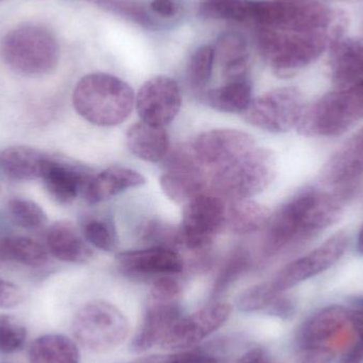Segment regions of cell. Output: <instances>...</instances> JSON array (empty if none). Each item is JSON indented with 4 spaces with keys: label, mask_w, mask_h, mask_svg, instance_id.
I'll use <instances>...</instances> for the list:
<instances>
[{
    "label": "cell",
    "mask_w": 363,
    "mask_h": 363,
    "mask_svg": "<svg viewBox=\"0 0 363 363\" xmlns=\"http://www.w3.org/2000/svg\"><path fill=\"white\" fill-rule=\"evenodd\" d=\"M6 207L13 222L25 230H40L48 220L44 209L29 199H12L9 201Z\"/></svg>",
    "instance_id": "obj_34"
},
{
    "label": "cell",
    "mask_w": 363,
    "mask_h": 363,
    "mask_svg": "<svg viewBox=\"0 0 363 363\" xmlns=\"http://www.w3.org/2000/svg\"><path fill=\"white\" fill-rule=\"evenodd\" d=\"M203 102L221 113H245L252 102V85L247 80L230 81L222 86L201 94Z\"/></svg>",
    "instance_id": "obj_27"
},
{
    "label": "cell",
    "mask_w": 363,
    "mask_h": 363,
    "mask_svg": "<svg viewBox=\"0 0 363 363\" xmlns=\"http://www.w3.org/2000/svg\"><path fill=\"white\" fill-rule=\"evenodd\" d=\"M49 252L38 241L25 236L6 237L0 240V262L40 268L48 262Z\"/></svg>",
    "instance_id": "obj_29"
},
{
    "label": "cell",
    "mask_w": 363,
    "mask_h": 363,
    "mask_svg": "<svg viewBox=\"0 0 363 363\" xmlns=\"http://www.w3.org/2000/svg\"><path fill=\"white\" fill-rule=\"evenodd\" d=\"M349 235L345 230H340L317 249L286 264L269 284L279 294L288 291L298 284L332 268L345 255Z\"/></svg>",
    "instance_id": "obj_11"
},
{
    "label": "cell",
    "mask_w": 363,
    "mask_h": 363,
    "mask_svg": "<svg viewBox=\"0 0 363 363\" xmlns=\"http://www.w3.org/2000/svg\"><path fill=\"white\" fill-rule=\"evenodd\" d=\"M23 301V294L18 286L0 279V308H15L19 306Z\"/></svg>",
    "instance_id": "obj_43"
},
{
    "label": "cell",
    "mask_w": 363,
    "mask_h": 363,
    "mask_svg": "<svg viewBox=\"0 0 363 363\" xmlns=\"http://www.w3.org/2000/svg\"><path fill=\"white\" fill-rule=\"evenodd\" d=\"M102 8L112 11L116 14L123 15L125 18L134 21L143 27L155 28L157 26L155 19L152 18L148 11L133 0H106Z\"/></svg>",
    "instance_id": "obj_38"
},
{
    "label": "cell",
    "mask_w": 363,
    "mask_h": 363,
    "mask_svg": "<svg viewBox=\"0 0 363 363\" xmlns=\"http://www.w3.org/2000/svg\"><path fill=\"white\" fill-rule=\"evenodd\" d=\"M322 180L345 202L355 194L363 180V127L326 162Z\"/></svg>",
    "instance_id": "obj_16"
},
{
    "label": "cell",
    "mask_w": 363,
    "mask_h": 363,
    "mask_svg": "<svg viewBox=\"0 0 363 363\" xmlns=\"http://www.w3.org/2000/svg\"><path fill=\"white\" fill-rule=\"evenodd\" d=\"M72 104L76 112L91 125L115 127L129 118L135 95L121 79L106 72H93L77 83Z\"/></svg>",
    "instance_id": "obj_3"
},
{
    "label": "cell",
    "mask_w": 363,
    "mask_h": 363,
    "mask_svg": "<svg viewBox=\"0 0 363 363\" xmlns=\"http://www.w3.org/2000/svg\"><path fill=\"white\" fill-rule=\"evenodd\" d=\"M199 11L206 18L249 23L250 0H201Z\"/></svg>",
    "instance_id": "obj_32"
},
{
    "label": "cell",
    "mask_w": 363,
    "mask_h": 363,
    "mask_svg": "<svg viewBox=\"0 0 363 363\" xmlns=\"http://www.w3.org/2000/svg\"><path fill=\"white\" fill-rule=\"evenodd\" d=\"M232 306L213 302L192 315L182 317L161 342L166 350H188L200 343L224 325L232 315Z\"/></svg>",
    "instance_id": "obj_14"
},
{
    "label": "cell",
    "mask_w": 363,
    "mask_h": 363,
    "mask_svg": "<svg viewBox=\"0 0 363 363\" xmlns=\"http://www.w3.org/2000/svg\"><path fill=\"white\" fill-rule=\"evenodd\" d=\"M140 240L148 247H164L179 250L180 247V234L179 228H174L170 224L159 219L149 220L140 228Z\"/></svg>",
    "instance_id": "obj_35"
},
{
    "label": "cell",
    "mask_w": 363,
    "mask_h": 363,
    "mask_svg": "<svg viewBox=\"0 0 363 363\" xmlns=\"http://www.w3.org/2000/svg\"><path fill=\"white\" fill-rule=\"evenodd\" d=\"M363 119V80L330 91L306 106L296 125L306 138H336Z\"/></svg>",
    "instance_id": "obj_4"
},
{
    "label": "cell",
    "mask_w": 363,
    "mask_h": 363,
    "mask_svg": "<svg viewBox=\"0 0 363 363\" xmlns=\"http://www.w3.org/2000/svg\"><path fill=\"white\" fill-rule=\"evenodd\" d=\"M132 363H166V356H149V357L140 358Z\"/></svg>",
    "instance_id": "obj_47"
},
{
    "label": "cell",
    "mask_w": 363,
    "mask_h": 363,
    "mask_svg": "<svg viewBox=\"0 0 363 363\" xmlns=\"http://www.w3.org/2000/svg\"><path fill=\"white\" fill-rule=\"evenodd\" d=\"M84 1L91 2V4H98V6H102V4L106 1V0H84Z\"/></svg>",
    "instance_id": "obj_49"
},
{
    "label": "cell",
    "mask_w": 363,
    "mask_h": 363,
    "mask_svg": "<svg viewBox=\"0 0 363 363\" xmlns=\"http://www.w3.org/2000/svg\"><path fill=\"white\" fill-rule=\"evenodd\" d=\"M150 8L155 14L170 18L176 16L179 11V4L177 0H152Z\"/></svg>",
    "instance_id": "obj_45"
},
{
    "label": "cell",
    "mask_w": 363,
    "mask_h": 363,
    "mask_svg": "<svg viewBox=\"0 0 363 363\" xmlns=\"http://www.w3.org/2000/svg\"><path fill=\"white\" fill-rule=\"evenodd\" d=\"M30 363H80L78 343L64 335L38 337L29 351Z\"/></svg>",
    "instance_id": "obj_28"
},
{
    "label": "cell",
    "mask_w": 363,
    "mask_h": 363,
    "mask_svg": "<svg viewBox=\"0 0 363 363\" xmlns=\"http://www.w3.org/2000/svg\"><path fill=\"white\" fill-rule=\"evenodd\" d=\"M345 201L336 192L305 188L286 201L264 228V259L283 255L311 240L338 221Z\"/></svg>",
    "instance_id": "obj_1"
},
{
    "label": "cell",
    "mask_w": 363,
    "mask_h": 363,
    "mask_svg": "<svg viewBox=\"0 0 363 363\" xmlns=\"http://www.w3.org/2000/svg\"><path fill=\"white\" fill-rule=\"evenodd\" d=\"M360 29H362V32L363 33V16L362 19V23H360Z\"/></svg>",
    "instance_id": "obj_50"
},
{
    "label": "cell",
    "mask_w": 363,
    "mask_h": 363,
    "mask_svg": "<svg viewBox=\"0 0 363 363\" xmlns=\"http://www.w3.org/2000/svg\"><path fill=\"white\" fill-rule=\"evenodd\" d=\"M347 309L354 328L363 333V296H353L347 301Z\"/></svg>",
    "instance_id": "obj_44"
},
{
    "label": "cell",
    "mask_w": 363,
    "mask_h": 363,
    "mask_svg": "<svg viewBox=\"0 0 363 363\" xmlns=\"http://www.w3.org/2000/svg\"><path fill=\"white\" fill-rule=\"evenodd\" d=\"M277 174V157L269 149L253 148L211 172L213 194L230 201L251 199L266 190Z\"/></svg>",
    "instance_id": "obj_6"
},
{
    "label": "cell",
    "mask_w": 363,
    "mask_h": 363,
    "mask_svg": "<svg viewBox=\"0 0 363 363\" xmlns=\"http://www.w3.org/2000/svg\"><path fill=\"white\" fill-rule=\"evenodd\" d=\"M166 363H230L226 358L205 350H183L166 356Z\"/></svg>",
    "instance_id": "obj_40"
},
{
    "label": "cell",
    "mask_w": 363,
    "mask_h": 363,
    "mask_svg": "<svg viewBox=\"0 0 363 363\" xmlns=\"http://www.w3.org/2000/svg\"><path fill=\"white\" fill-rule=\"evenodd\" d=\"M238 363H272V360L264 347H256L245 352Z\"/></svg>",
    "instance_id": "obj_46"
},
{
    "label": "cell",
    "mask_w": 363,
    "mask_h": 363,
    "mask_svg": "<svg viewBox=\"0 0 363 363\" xmlns=\"http://www.w3.org/2000/svg\"><path fill=\"white\" fill-rule=\"evenodd\" d=\"M347 18L339 17L332 29L315 32H289L257 27L256 45L277 76L290 78L315 63L335 43L345 38Z\"/></svg>",
    "instance_id": "obj_2"
},
{
    "label": "cell",
    "mask_w": 363,
    "mask_h": 363,
    "mask_svg": "<svg viewBox=\"0 0 363 363\" xmlns=\"http://www.w3.org/2000/svg\"><path fill=\"white\" fill-rule=\"evenodd\" d=\"M135 106L142 121L164 127L172 123L180 112V86L170 77H153L140 87L135 97Z\"/></svg>",
    "instance_id": "obj_15"
},
{
    "label": "cell",
    "mask_w": 363,
    "mask_h": 363,
    "mask_svg": "<svg viewBox=\"0 0 363 363\" xmlns=\"http://www.w3.org/2000/svg\"><path fill=\"white\" fill-rule=\"evenodd\" d=\"M91 177L74 166L50 157L40 179L44 182L49 196L55 202L67 205L74 202L81 191H84Z\"/></svg>",
    "instance_id": "obj_20"
},
{
    "label": "cell",
    "mask_w": 363,
    "mask_h": 363,
    "mask_svg": "<svg viewBox=\"0 0 363 363\" xmlns=\"http://www.w3.org/2000/svg\"><path fill=\"white\" fill-rule=\"evenodd\" d=\"M279 294L272 289L269 281L252 286L239 296L237 306L243 313L266 311Z\"/></svg>",
    "instance_id": "obj_37"
},
{
    "label": "cell",
    "mask_w": 363,
    "mask_h": 363,
    "mask_svg": "<svg viewBox=\"0 0 363 363\" xmlns=\"http://www.w3.org/2000/svg\"><path fill=\"white\" fill-rule=\"evenodd\" d=\"M357 251L360 255L363 256V224L362 228H360L359 234H358L357 238Z\"/></svg>",
    "instance_id": "obj_48"
},
{
    "label": "cell",
    "mask_w": 363,
    "mask_h": 363,
    "mask_svg": "<svg viewBox=\"0 0 363 363\" xmlns=\"http://www.w3.org/2000/svg\"><path fill=\"white\" fill-rule=\"evenodd\" d=\"M0 1H1V0H0Z\"/></svg>",
    "instance_id": "obj_51"
},
{
    "label": "cell",
    "mask_w": 363,
    "mask_h": 363,
    "mask_svg": "<svg viewBox=\"0 0 363 363\" xmlns=\"http://www.w3.org/2000/svg\"><path fill=\"white\" fill-rule=\"evenodd\" d=\"M0 55L13 72L21 76L42 77L57 68L60 46L50 30L26 23L4 35L0 43Z\"/></svg>",
    "instance_id": "obj_5"
},
{
    "label": "cell",
    "mask_w": 363,
    "mask_h": 363,
    "mask_svg": "<svg viewBox=\"0 0 363 363\" xmlns=\"http://www.w3.org/2000/svg\"><path fill=\"white\" fill-rule=\"evenodd\" d=\"M85 241L101 251L112 252L118 245L116 228L108 218L87 217L82 222Z\"/></svg>",
    "instance_id": "obj_33"
},
{
    "label": "cell",
    "mask_w": 363,
    "mask_h": 363,
    "mask_svg": "<svg viewBox=\"0 0 363 363\" xmlns=\"http://www.w3.org/2000/svg\"><path fill=\"white\" fill-rule=\"evenodd\" d=\"M264 313L272 317L279 318V319L288 321L292 319L296 313V302L292 296L286 294V292H281L274 298L270 306L267 308Z\"/></svg>",
    "instance_id": "obj_42"
},
{
    "label": "cell",
    "mask_w": 363,
    "mask_h": 363,
    "mask_svg": "<svg viewBox=\"0 0 363 363\" xmlns=\"http://www.w3.org/2000/svg\"><path fill=\"white\" fill-rule=\"evenodd\" d=\"M27 339L25 324L14 315H0V353L21 351Z\"/></svg>",
    "instance_id": "obj_36"
},
{
    "label": "cell",
    "mask_w": 363,
    "mask_h": 363,
    "mask_svg": "<svg viewBox=\"0 0 363 363\" xmlns=\"http://www.w3.org/2000/svg\"><path fill=\"white\" fill-rule=\"evenodd\" d=\"M271 215L268 207L251 199L230 201L226 208L225 225L236 235L254 234L264 230Z\"/></svg>",
    "instance_id": "obj_26"
},
{
    "label": "cell",
    "mask_w": 363,
    "mask_h": 363,
    "mask_svg": "<svg viewBox=\"0 0 363 363\" xmlns=\"http://www.w3.org/2000/svg\"><path fill=\"white\" fill-rule=\"evenodd\" d=\"M145 183L144 177L136 170L123 166H111L97 176L91 177L83 194L89 204H98Z\"/></svg>",
    "instance_id": "obj_21"
},
{
    "label": "cell",
    "mask_w": 363,
    "mask_h": 363,
    "mask_svg": "<svg viewBox=\"0 0 363 363\" xmlns=\"http://www.w3.org/2000/svg\"><path fill=\"white\" fill-rule=\"evenodd\" d=\"M251 262V254L245 247H238L232 250L216 277L213 287V298L222 296L230 289V286L249 270Z\"/></svg>",
    "instance_id": "obj_30"
},
{
    "label": "cell",
    "mask_w": 363,
    "mask_h": 363,
    "mask_svg": "<svg viewBox=\"0 0 363 363\" xmlns=\"http://www.w3.org/2000/svg\"><path fill=\"white\" fill-rule=\"evenodd\" d=\"M225 204L215 194L203 192L188 201L179 228L181 249L190 252L211 247L225 224Z\"/></svg>",
    "instance_id": "obj_10"
},
{
    "label": "cell",
    "mask_w": 363,
    "mask_h": 363,
    "mask_svg": "<svg viewBox=\"0 0 363 363\" xmlns=\"http://www.w3.org/2000/svg\"><path fill=\"white\" fill-rule=\"evenodd\" d=\"M330 74L338 89L363 80V38H342L330 48Z\"/></svg>",
    "instance_id": "obj_19"
},
{
    "label": "cell",
    "mask_w": 363,
    "mask_h": 363,
    "mask_svg": "<svg viewBox=\"0 0 363 363\" xmlns=\"http://www.w3.org/2000/svg\"><path fill=\"white\" fill-rule=\"evenodd\" d=\"M216 55L213 46L203 45L192 53L186 69V77L189 86L202 94L206 89L213 74Z\"/></svg>",
    "instance_id": "obj_31"
},
{
    "label": "cell",
    "mask_w": 363,
    "mask_h": 363,
    "mask_svg": "<svg viewBox=\"0 0 363 363\" xmlns=\"http://www.w3.org/2000/svg\"><path fill=\"white\" fill-rule=\"evenodd\" d=\"M347 306L328 305L309 315L296 334V345L304 354L338 353L355 336Z\"/></svg>",
    "instance_id": "obj_8"
},
{
    "label": "cell",
    "mask_w": 363,
    "mask_h": 363,
    "mask_svg": "<svg viewBox=\"0 0 363 363\" xmlns=\"http://www.w3.org/2000/svg\"><path fill=\"white\" fill-rule=\"evenodd\" d=\"M165 161L166 172L162 174L164 194L178 204H186L194 196L205 192L207 176L199 165L189 146L177 147L169 151Z\"/></svg>",
    "instance_id": "obj_13"
},
{
    "label": "cell",
    "mask_w": 363,
    "mask_h": 363,
    "mask_svg": "<svg viewBox=\"0 0 363 363\" xmlns=\"http://www.w3.org/2000/svg\"><path fill=\"white\" fill-rule=\"evenodd\" d=\"M330 363H363V333L356 330L354 338L335 354Z\"/></svg>",
    "instance_id": "obj_41"
},
{
    "label": "cell",
    "mask_w": 363,
    "mask_h": 363,
    "mask_svg": "<svg viewBox=\"0 0 363 363\" xmlns=\"http://www.w3.org/2000/svg\"><path fill=\"white\" fill-rule=\"evenodd\" d=\"M76 342L91 353H106L125 342L130 325L121 309L108 301H91L72 320Z\"/></svg>",
    "instance_id": "obj_7"
},
{
    "label": "cell",
    "mask_w": 363,
    "mask_h": 363,
    "mask_svg": "<svg viewBox=\"0 0 363 363\" xmlns=\"http://www.w3.org/2000/svg\"><path fill=\"white\" fill-rule=\"evenodd\" d=\"M183 317L180 301L153 302L148 301L142 326L134 337L132 351L145 353L155 345H161L172 326Z\"/></svg>",
    "instance_id": "obj_18"
},
{
    "label": "cell",
    "mask_w": 363,
    "mask_h": 363,
    "mask_svg": "<svg viewBox=\"0 0 363 363\" xmlns=\"http://www.w3.org/2000/svg\"><path fill=\"white\" fill-rule=\"evenodd\" d=\"M213 49L225 82L247 80L250 52L247 38L242 34L237 31L222 32L218 36Z\"/></svg>",
    "instance_id": "obj_22"
},
{
    "label": "cell",
    "mask_w": 363,
    "mask_h": 363,
    "mask_svg": "<svg viewBox=\"0 0 363 363\" xmlns=\"http://www.w3.org/2000/svg\"><path fill=\"white\" fill-rule=\"evenodd\" d=\"M304 96L296 87H279L252 100L243 113L250 125L270 133L296 128L305 108Z\"/></svg>",
    "instance_id": "obj_9"
},
{
    "label": "cell",
    "mask_w": 363,
    "mask_h": 363,
    "mask_svg": "<svg viewBox=\"0 0 363 363\" xmlns=\"http://www.w3.org/2000/svg\"><path fill=\"white\" fill-rule=\"evenodd\" d=\"M46 245L53 257L70 264H84L94 255L78 230L68 222H57L49 228Z\"/></svg>",
    "instance_id": "obj_25"
},
{
    "label": "cell",
    "mask_w": 363,
    "mask_h": 363,
    "mask_svg": "<svg viewBox=\"0 0 363 363\" xmlns=\"http://www.w3.org/2000/svg\"><path fill=\"white\" fill-rule=\"evenodd\" d=\"M130 152L149 163L164 161L170 151V140L163 127L140 121L129 128L125 136Z\"/></svg>",
    "instance_id": "obj_24"
},
{
    "label": "cell",
    "mask_w": 363,
    "mask_h": 363,
    "mask_svg": "<svg viewBox=\"0 0 363 363\" xmlns=\"http://www.w3.org/2000/svg\"><path fill=\"white\" fill-rule=\"evenodd\" d=\"M182 286L174 277H163L153 281L148 301L177 302L180 301Z\"/></svg>",
    "instance_id": "obj_39"
},
{
    "label": "cell",
    "mask_w": 363,
    "mask_h": 363,
    "mask_svg": "<svg viewBox=\"0 0 363 363\" xmlns=\"http://www.w3.org/2000/svg\"><path fill=\"white\" fill-rule=\"evenodd\" d=\"M119 270L134 279H157L176 277L184 270V259L179 251L164 247L125 251L116 255Z\"/></svg>",
    "instance_id": "obj_17"
},
{
    "label": "cell",
    "mask_w": 363,
    "mask_h": 363,
    "mask_svg": "<svg viewBox=\"0 0 363 363\" xmlns=\"http://www.w3.org/2000/svg\"><path fill=\"white\" fill-rule=\"evenodd\" d=\"M50 157L38 149L9 147L0 151V172L13 181L28 182L42 178Z\"/></svg>",
    "instance_id": "obj_23"
},
{
    "label": "cell",
    "mask_w": 363,
    "mask_h": 363,
    "mask_svg": "<svg viewBox=\"0 0 363 363\" xmlns=\"http://www.w3.org/2000/svg\"><path fill=\"white\" fill-rule=\"evenodd\" d=\"M189 148L199 165L213 172L255 148V140L238 130H211L196 136Z\"/></svg>",
    "instance_id": "obj_12"
}]
</instances>
